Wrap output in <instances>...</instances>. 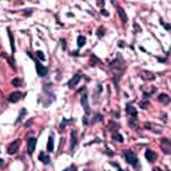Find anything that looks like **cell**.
<instances>
[{"label": "cell", "mask_w": 171, "mask_h": 171, "mask_svg": "<svg viewBox=\"0 0 171 171\" xmlns=\"http://www.w3.org/2000/svg\"><path fill=\"white\" fill-rule=\"evenodd\" d=\"M124 159H126L127 163H130V164L134 166L135 168H139V167H140V166L138 164V158H136L135 153L131 151V150H126V151H124Z\"/></svg>", "instance_id": "6da1fadb"}, {"label": "cell", "mask_w": 171, "mask_h": 171, "mask_svg": "<svg viewBox=\"0 0 171 171\" xmlns=\"http://www.w3.org/2000/svg\"><path fill=\"white\" fill-rule=\"evenodd\" d=\"M36 142H37V139L36 138H30L28 139V143H27V153H28V155H32L34 153H35V148H36Z\"/></svg>", "instance_id": "7a4b0ae2"}, {"label": "cell", "mask_w": 171, "mask_h": 171, "mask_svg": "<svg viewBox=\"0 0 171 171\" xmlns=\"http://www.w3.org/2000/svg\"><path fill=\"white\" fill-rule=\"evenodd\" d=\"M19 146H20V139H16V140H13L10 146H8V150H7V153L10 154V155H13V154H16L17 153V150H19Z\"/></svg>", "instance_id": "3957f363"}, {"label": "cell", "mask_w": 171, "mask_h": 171, "mask_svg": "<svg viewBox=\"0 0 171 171\" xmlns=\"http://www.w3.org/2000/svg\"><path fill=\"white\" fill-rule=\"evenodd\" d=\"M35 67H36V72H37V75L39 76H46L47 75V72H48V70H47V67H44L43 64L40 63V61H36V64H35Z\"/></svg>", "instance_id": "277c9868"}, {"label": "cell", "mask_w": 171, "mask_h": 171, "mask_svg": "<svg viewBox=\"0 0 171 171\" xmlns=\"http://www.w3.org/2000/svg\"><path fill=\"white\" fill-rule=\"evenodd\" d=\"M21 98H23V94L19 92V91H16V92H12V94L8 96V102H11V103H16V102H19Z\"/></svg>", "instance_id": "5b68a950"}, {"label": "cell", "mask_w": 171, "mask_h": 171, "mask_svg": "<svg viewBox=\"0 0 171 171\" xmlns=\"http://www.w3.org/2000/svg\"><path fill=\"white\" fill-rule=\"evenodd\" d=\"M82 79V75L80 74H75V76H72V79L67 83V86L70 88H74L75 86H78V83H79V80Z\"/></svg>", "instance_id": "8992f818"}, {"label": "cell", "mask_w": 171, "mask_h": 171, "mask_svg": "<svg viewBox=\"0 0 171 171\" xmlns=\"http://www.w3.org/2000/svg\"><path fill=\"white\" fill-rule=\"evenodd\" d=\"M126 112H127L128 116H131V118H136V114H138L136 108H135L134 106H131V104H127V107H126Z\"/></svg>", "instance_id": "52a82bcc"}, {"label": "cell", "mask_w": 171, "mask_h": 171, "mask_svg": "<svg viewBox=\"0 0 171 171\" xmlns=\"http://www.w3.org/2000/svg\"><path fill=\"white\" fill-rule=\"evenodd\" d=\"M144 156L148 162H155L156 160V154L153 151V150H146V153H144Z\"/></svg>", "instance_id": "ba28073f"}, {"label": "cell", "mask_w": 171, "mask_h": 171, "mask_svg": "<svg viewBox=\"0 0 171 171\" xmlns=\"http://www.w3.org/2000/svg\"><path fill=\"white\" fill-rule=\"evenodd\" d=\"M7 32H8V37H10V44H11V50H12V54H15L16 51V47H15V37H13V32L11 31V28H7Z\"/></svg>", "instance_id": "9c48e42d"}, {"label": "cell", "mask_w": 171, "mask_h": 171, "mask_svg": "<svg viewBox=\"0 0 171 171\" xmlns=\"http://www.w3.org/2000/svg\"><path fill=\"white\" fill-rule=\"evenodd\" d=\"M55 150V140H54V135L48 136V142H47V151L48 153H54Z\"/></svg>", "instance_id": "30bf717a"}, {"label": "cell", "mask_w": 171, "mask_h": 171, "mask_svg": "<svg viewBox=\"0 0 171 171\" xmlns=\"http://www.w3.org/2000/svg\"><path fill=\"white\" fill-rule=\"evenodd\" d=\"M80 102H82V106H83V108L86 110V112H90V107H88V102H87V94H83L82 98H80Z\"/></svg>", "instance_id": "8fae6325"}, {"label": "cell", "mask_w": 171, "mask_h": 171, "mask_svg": "<svg viewBox=\"0 0 171 171\" xmlns=\"http://www.w3.org/2000/svg\"><path fill=\"white\" fill-rule=\"evenodd\" d=\"M118 13H119L120 19H122V23H123V24H126L127 21H128V17H127V15H126L124 10H123L122 7H119V6H118Z\"/></svg>", "instance_id": "7c38bea8"}, {"label": "cell", "mask_w": 171, "mask_h": 171, "mask_svg": "<svg viewBox=\"0 0 171 171\" xmlns=\"http://www.w3.org/2000/svg\"><path fill=\"white\" fill-rule=\"evenodd\" d=\"M39 160H40L41 163H44V164H48L51 159H50V156H48L46 153H40V154H39Z\"/></svg>", "instance_id": "4fadbf2b"}, {"label": "cell", "mask_w": 171, "mask_h": 171, "mask_svg": "<svg viewBox=\"0 0 171 171\" xmlns=\"http://www.w3.org/2000/svg\"><path fill=\"white\" fill-rule=\"evenodd\" d=\"M158 100H159L162 104H168V103H170V96H168L167 94H160V95L158 96Z\"/></svg>", "instance_id": "5bb4252c"}, {"label": "cell", "mask_w": 171, "mask_h": 171, "mask_svg": "<svg viewBox=\"0 0 171 171\" xmlns=\"http://www.w3.org/2000/svg\"><path fill=\"white\" fill-rule=\"evenodd\" d=\"M75 146H76V134L75 131H71V151H74Z\"/></svg>", "instance_id": "9a60e30c"}, {"label": "cell", "mask_w": 171, "mask_h": 171, "mask_svg": "<svg viewBox=\"0 0 171 171\" xmlns=\"http://www.w3.org/2000/svg\"><path fill=\"white\" fill-rule=\"evenodd\" d=\"M84 44H86V37H84V36H82V35H80V36H78V47L80 48V47H83Z\"/></svg>", "instance_id": "2e32d148"}, {"label": "cell", "mask_w": 171, "mask_h": 171, "mask_svg": "<svg viewBox=\"0 0 171 171\" xmlns=\"http://www.w3.org/2000/svg\"><path fill=\"white\" fill-rule=\"evenodd\" d=\"M21 83H23V82H21V79H19V78H15V79H12V82H11V84L15 86V87H20Z\"/></svg>", "instance_id": "e0dca14e"}, {"label": "cell", "mask_w": 171, "mask_h": 171, "mask_svg": "<svg viewBox=\"0 0 171 171\" xmlns=\"http://www.w3.org/2000/svg\"><path fill=\"white\" fill-rule=\"evenodd\" d=\"M112 138H114V140H115V142H119V143H122V142H123V136H122L120 134H116V132H115V134L112 135Z\"/></svg>", "instance_id": "ac0fdd59"}, {"label": "cell", "mask_w": 171, "mask_h": 171, "mask_svg": "<svg viewBox=\"0 0 171 171\" xmlns=\"http://www.w3.org/2000/svg\"><path fill=\"white\" fill-rule=\"evenodd\" d=\"M36 56H37L39 60H41V61L46 60V56H44V54H43V51H37V52H36Z\"/></svg>", "instance_id": "d6986e66"}, {"label": "cell", "mask_w": 171, "mask_h": 171, "mask_svg": "<svg viewBox=\"0 0 171 171\" xmlns=\"http://www.w3.org/2000/svg\"><path fill=\"white\" fill-rule=\"evenodd\" d=\"M136 118H130V120H128V123H130V126L132 127V128H136Z\"/></svg>", "instance_id": "ffe728a7"}, {"label": "cell", "mask_w": 171, "mask_h": 171, "mask_svg": "<svg viewBox=\"0 0 171 171\" xmlns=\"http://www.w3.org/2000/svg\"><path fill=\"white\" fill-rule=\"evenodd\" d=\"M139 106L142 107V108H147V106H148V100H147V98H146L144 100H142V102L139 103Z\"/></svg>", "instance_id": "44dd1931"}, {"label": "cell", "mask_w": 171, "mask_h": 171, "mask_svg": "<svg viewBox=\"0 0 171 171\" xmlns=\"http://www.w3.org/2000/svg\"><path fill=\"white\" fill-rule=\"evenodd\" d=\"M134 31H135V34H138V32H140V31H142V28H140V26H139L138 23H135V24H134Z\"/></svg>", "instance_id": "7402d4cb"}, {"label": "cell", "mask_w": 171, "mask_h": 171, "mask_svg": "<svg viewBox=\"0 0 171 171\" xmlns=\"http://www.w3.org/2000/svg\"><path fill=\"white\" fill-rule=\"evenodd\" d=\"M26 112H27V111H26L24 108H23V110H21V112H20V115H19V118H17V120H16V123H19V122H20V119H21V118H23V115H24Z\"/></svg>", "instance_id": "603a6c76"}, {"label": "cell", "mask_w": 171, "mask_h": 171, "mask_svg": "<svg viewBox=\"0 0 171 171\" xmlns=\"http://www.w3.org/2000/svg\"><path fill=\"white\" fill-rule=\"evenodd\" d=\"M103 35H104V28H103V27H100V28L98 30V36H99V37H102Z\"/></svg>", "instance_id": "cb8c5ba5"}, {"label": "cell", "mask_w": 171, "mask_h": 171, "mask_svg": "<svg viewBox=\"0 0 171 171\" xmlns=\"http://www.w3.org/2000/svg\"><path fill=\"white\" fill-rule=\"evenodd\" d=\"M64 171H78V168H76L75 166H70L68 168H66V170H64Z\"/></svg>", "instance_id": "d4e9b609"}, {"label": "cell", "mask_w": 171, "mask_h": 171, "mask_svg": "<svg viewBox=\"0 0 171 171\" xmlns=\"http://www.w3.org/2000/svg\"><path fill=\"white\" fill-rule=\"evenodd\" d=\"M61 43H63V44H61L63 50H66V48H67V44H66V40H61Z\"/></svg>", "instance_id": "484cf974"}, {"label": "cell", "mask_w": 171, "mask_h": 171, "mask_svg": "<svg viewBox=\"0 0 171 171\" xmlns=\"http://www.w3.org/2000/svg\"><path fill=\"white\" fill-rule=\"evenodd\" d=\"M102 15L103 16H108V12H107L106 10H102Z\"/></svg>", "instance_id": "4316f807"}, {"label": "cell", "mask_w": 171, "mask_h": 171, "mask_svg": "<svg viewBox=\"0 0 171 171\" xmlns=\"http://www.w3.org/2000/svg\"><path fill=\"white\" fill-rule=\"evenodd\" d=\"M153 171H164V170H162L160 167H155V168H154Z\"/></svg>", "instance_id": "83f0119b"}, {"label": "cell", "mask_w": 171, "mask_h": 171, "mask_svg": "<svg viewBox=\"0 0 171 171\" xmlns=\"http://www.w3.org/2000/svg\"><path fill=\"white\" fill-rule=\"evenodd\" d=\"M106 153H107V154H108V155H110V156H112V153H111V151H110V148H107V151H106Z\"/></svg>", "instance_id": "f1b7e54d"}, {"label": "cell", "mask_w": 171, "mask_h": 171, "mask_svg": "<svg viewBox=\"0 0 171 171\" xmlns=\"http://www.w3.org/2000/svg\"><path fill=\"white\" fill-rule=\"evenodd\" d=\"M164 28H166V30H167V31H168V30H170V28H171V27H170V24H164Z\"/></svg>", "instance_id": "f546056e"}, {"label": "cell", "mask_w": 171, "mask_h": 171, "mask_svg": "<svg viewBox=\"0 0 171 171\" xmlns=\"http://www.w3.org/2000/svg\"><path fill=\"white\" fill-rule=\"evenodd\" d=\"M3 164H4V160H3V159H2V158H0V167H2V166H3Z\"/></svg>", "instance_id": "4dcf8cb0"}, {"label": "cell", "mask_w": 171, "mask_h": 171, "mask_svg": "<svg viewBox=\"0 0 171 171\" xmlns=\"http://www.w3.org/2000/svg\"><path fill=\"white\" fill-rule=\"evenodd\" d=\"M118 171H123V170H122V168H119V166H118Z\"/></svg>", "instance_id": "1f68e13d"}]
</instances>
